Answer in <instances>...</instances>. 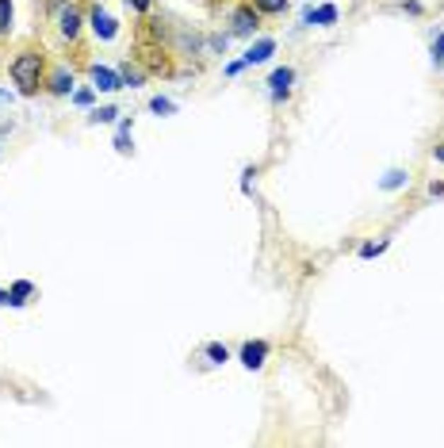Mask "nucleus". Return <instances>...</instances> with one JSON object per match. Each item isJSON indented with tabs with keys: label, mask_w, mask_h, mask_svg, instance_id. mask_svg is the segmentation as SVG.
<instances>
[{
	"label": "nucleus",
	"mask_w": 444,
	"mask_h": 448,
	"mask_svg": "<svg viewBox=\"0 0 444 448\" xmlns=\"http://www.w3.org/2000/svg\"><path fill=\"white\" fill-rule=\"evenodd\" d=\"M12 31V0H0V35Z\"/></svg>",
	"instance_id": "nucleus-19"
},
{
	"label": "nucleus",
	"mask_w": 444,
	"mask_h": 448,
	"mask_svg": "<svg viewBox=\"0 0 444 448\" xmlns=\"http://www.w3.org/2000/svg\"><path fill=\"white\" fill-rule=\"evenodd\" d=\"M433 65L444 69V31H437V39H433Z\"/></svg>",
	"instance_id": "nucleus-21"
},
{
	"label": "nucleus",
	"mask_w": 444,
	"mask_h": 448,
	"mask_svg": "<svg viewBox=\"0 0 444 448\" xmlns=\"http://www.w3.org/2000/svg\"><path fill=\"white\" fill-rule=\"evenodd\" d=\"M92 89H100V92H115V89H123V77L115 69H108V65H92Z\"/></svg>",
	"instance_id": "nucleus-7"
},
{
	"label": "nucleus",
	"mask_w": 444,
	"mask_h": 448,
	"mask_svg": "<svg viewBox=\"0 0 444 448\" xmlns=\"http://www.w3.org/2000/svg\"><path fill=\"white\" fill-rule=\"evenodd\" d=\"M92 96H96V89H73V103H77V108H92Z\"/></svg>",
	"instance_id": "nucleus-20"
},
{
	"label": "nucleus",
	"mask_w": 444,
	"mask_h": 448,
	"mask_svg": "<svg viewBox=\"0 0 444 448\" xmlns=\"http://www.w3.org/2000/svg\"><path fill=\"white\" fill-rule=\"evenodd\" d=\"M8 303H12V291H4V288H0V307H8Z\"/></svg>",
	"instance_id": "nucleus-25"
},
{
	"label": "nucleus",
	"mask_w": 444,
	"mask_h": 448,
	"mask_svg": "<svg viewBox=\"0 0 444 448\" xmlns=\"http://www.w3.org/2000/svg\"><path fill=\"white\" fill-rule=\"evenodd\" d=\"M337 16H341V12H337V4L307 8V12H303V23H307V27H334V23H337Z\"/></svg>",
	"instance_id": "nucleus-8"
},
{
	"label": "nucleus",
	"mask_w": 444,
	"mask_h": 448,
	"mask_svg": "<svg viewBox=\"0 0 444 448\" xmlns=\"http://www.w3.org/2000/svg\"><path fill=\"white\" fill-rule=\"evenodd\" d=\"M257 27H261V12L253 4H241L238 12H234V35H241L245 39V35H253Z\"/></svg>",
	"instance_id": "nucleus-6"
},
{
	"label": "nucleus",
	"mask_w": 444,
	"mask_h": 448,
	"mask_svg": "<svg viewBox=\"0 0 444 448\" xmlns=\"http://www.w3.org/2000/svg\"><path fill=\"white\" fill-rule=\"evenodd\" d=\"M387 250V242H368V245H360V257L364 261H372V257H380Z\"/></svg>",
	"instance_id": "nucleus-22"
},
{
	"label": "nucleus",
	"mask_w": 444,
	"mask_h": 448,
	"mask_svg": "<svg viewBox=\"0 0 444 448\" xmlns=\"http://www.w3.org/2000/svg\"><path fill=\"white\" fill-rule=\"evenodd\" d=\"M89 23H92V31H96V39H103V43H111V39L119 35V23L111 20L103 8H92V12H89Z\"/></svg>",
	"instance_id": "nucleus-5"
},
{
	"label": "nucleus",
	"mask_w": 444,
	"mask_h": 448,
	"mask_svg": "<svg viewBox=\"0 0 444 448\" xmlns=\"http://www.w3.org/2000/svg\"><path fill=\"white\" fill-rule=\"evenodd\" d=\"M46 92H50V96H73V73L54 69V77L46 81Z\"/></svg>",
	"instance_id": "nucleus-10"
},
{
	"label": "nucleus",
	"mask_w": 444,
	"mask_h": 448,
	"mask_svg": "<svg viewBox=\"0 0 444 448\" xmlns=\"http://www.w3.org/2000/svg\"><path fill=\"white\" fill-rule=\"evenodd\" d=\"M8 291H12V303H8V307H23V303L35 295V284H31V280H16Z\"/></svg>",
	"instance_id": "nucleus-11"
},
{
	"label": "nucleus",
	"mask_w": 444,
	"mask_h": 448,
	"mask_svg": "<svg viewBox=\"0 0 444 448\" xmlns=\"http://www.w3.org/2000/svg\"><path fill=\"white\" fill-rule=\"evenodd\" d=\"M119 77H123V84H130V89H142V84H146L142 69H135V65H123V69H119Z\"/></svg>",
	"instance_id": "nucleus-16"
},
{
	"label": "nucleus",
	"mask_w": 444,
	"mask_h": 448,
	"mask_svg": "<svg viewBox=\"0 0 444 448\" xmlns=\"http://www.w3.org/2000/svg\"><path fill=\"white\" fill-rule=\"evenodd\" d=\"M115 116H119V108H111V103H108V108H92L89 111L92 123H115Z\"/></svg>",
	"instance_id": "nucleus-18"
},
{
	"label": "nucleus",
	"mask_w": 444,
	"mask_h": 448,
	"mask_svg": "<svg viewBox=\"0 0 444 448\" xmlns=\"http://www.w3.org/2000/svg\"><path fill=\"white\" fill-rule=\"evenodd\" d=\"M291 0H253V8H257L261 16H283L288 12Z\"/></svg>",
	"instance_id": "nucleus-12"
},
{
	"label": "nucleus",
	"mask_w": 444,
	"mask_h": 448,
	"mask_svg": "<svg viewBox=\"0 0 444 448\" xmlns=\"http://www.w3.org/2000/svg\"><path fill=\"white\" fill-rule=\"evenodd\" d=\"M433 157H437V161H444V146H433Z\"/></svg>",
	"instance_id": "nucleus-26"
},
{
	"label": "nucleus",
	"mask_w": 444,
	"mask_h": 448,
	"mask_svg": "<svg viewBox=\"0 0 444 448\" xmlns=\"http://www.w3.org/2000/svg\"><path fill=\"white\" fill-rule=\"evenodd\" d=\"M406 180H410V173H402V169H391V173L380 180V188H383V192H399Z\"/></svg>",
	"instance_id": "nucleus-13"
},
{
	"label": "nucleus",
	"mask_w": 444,
	"mask_h": 448,
	"mask_svg": "<svg viewBox=\"0 0 444 448\" xmlns=\"http://www.w3.org/2000/svg\"><path fill=\"white\" fill-rule=\"evenodd\" d=\"M130 127H135V119H123L119 123V135H115V150H119V154H130Z\"/></svg>",
	"instance_id": "nucleus-15"
},
{
	"label": "nucleus",
	"mask_w": 444,
	"mask_h": 448,
	"mask_svg": "<svg viewBox=\"0 0 444 448\" xmlns=\"http://www.w3.org/2000/svg\"><path fill=\"white\" fill-rule=\"evenodd\" d=\"M291 84H295V69H291V65H280V69H272V77H268L272 100H288V96H291Z\"/></svg>",
	"instance_id": "nucleus-3"
},
{
	"label": "nucleus",
	"mask_w": 444,
	"mask_h": 448,
	"mask_svg": "<svg viewBox=\"0 0 444 448\" xmlns=\"http://www.w3.org/2000/svg\"><path fill=\"white\" fill-rule=\"evenodd\" d=\"M268 352H272V349H268V341H245L238 360H241V364L249 368V371H261V368H264V360H268Z\"/></svg>",
	"instance_id": "nucleus-4"
},
{
	"label": "nucleus",
	"mask_w": 444,
	"mask_h": 448,
	"mask_svg": "<svg viewBox=\"0 0 444 448\" xmlns=\"http://www.w3.org/2000/svg\"><path fill=\"white\" fill-rule=\"evenodd\" d=\"M8 73H12V81H16V89L23 92V96H35L39 92V84L42 81V73H46V58L39 50H20L12 58V65H8Z\"/></svg>",
	"instance_id": "nucleus-1"
},
{
	"label": "nucleus",
	"mask_w": 444,
	"mask_h": 448,
	"mask_svg": "<svg viewBox=\"0 0 444 448\" xmlns=\"http://www.w3.org/2000/svg\"><path fill=\"white\" fill-rule=\"evenodd\" d=\"M149 4H154V0H127V8H130V12H138V16H146Z\"/></svg>",
	"instance_id": "nucleus-23"
},
{
	"label": "nucleus",
	"mask_w": 444,
	"mask_h": 448,
	"mask_svg": "<svg viewBox=\"0 0 444 448\" xmlns=\"http://www.w3.org/2000/svg\"><path fill=\"white\" fill-rule=\"evenodd\" d=\"M241 69H245V62H230V65H226V73H230V77H238Z\"/></svg>",
	"instance_id": "nucleus-24"
},
{
	"label": "nucleus",
	"mask_w": 444,
	"mask_h": 448,
	"mask_svg": "<svg viewBox=\"0 0 444 448\" xmlns=\"http://www.w3.org/2000/svg\"><path fill=\"white\" fill-rule=\"evenodd\" d=\"M81 12H77V8H69V4H65V0H58V31H62V39H77V35H81Z\"/></svg>",
	"instance_id": "nucleus-2"
},
{
	"label": "nucleus",
	"mask_w": 444,
	"mask_h": 448,
	"mask_svg": "<svg viewBox=\"0 0 444 448\" xmlns=\"http://www.w3.org/2000/svg\"><path fill=\"white\" fill-rule=\"evenodd\" d=\"M203 357L211 360V364H226V360H230V349H226L222 341H211V345H203Z\"/></svg>",
	"instance_id": "nucleus-14"
},
{
	"label": "nucleus",
	"mask_w": 444,
	"mask_h": 448,
	"mask_svg": "<svg viewBox=\"0 0 444 448\" xmlns=\"http://www.w3.org/2000/svg\"><path fill=\"white\" fill-rule=\"evenodd\" d=\"M149 111H154V116H173L176 103L169 100V96H154V100H149Z\"/></svg>",
	"instance_id": "nucleus-17"
},
{
	"label": "nucleus",
	"mask_w": 444,
	"mask_h": 448,
	"mask_svg": "<svg viewBox=\"0 0 444 448\" xmlns=\"http://www.w3.org/2000/svg\"><path fill=\"white\" fill-rule=\"evenodd\" d=\"M272 54H276V39H257V43L249 46V50L241 54V62H245V65H264V62L272 58Z\"/></svg>",
	"instance_id": "nucleus-9"
}]
</instances>
